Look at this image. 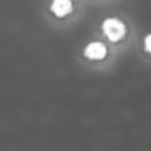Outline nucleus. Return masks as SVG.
<instances>
[{
  "instance_id": "3",
  "label": "nucleus",
  "mask_w": 151,
  "mask_h": 151,
  "mask_svg": "<svg viewBox=\"0 0 151 151\" xmlns=\"http://www.w3.org/2000/svg\"><path fill=\"white\" fill-rule=\"evenodd\" d=\"M50 11L57 18H65L73 11L72 0H52L50 5Z\"/></svg>"
},
{
  "instance_id": "1",
  "label": "nucleus",
  "mask_w": 151,
  "mask_h": 151,
  "mask_svg": "<svg viewBox=\"0 0 151 151\" xmlns=\"http://www.w3.org/2000/svg\"><path fill=\"white\" fill-rule=\"evenodd\" d=\"M100 29L106 40L111 44H120L130 33L127 22L117 15L106 17L100 24Z\"/></svg>"
},
{
  "instance_id": "2",
  "label": "nucleus",
  "mask_w": 151,
  "mask_h": 151,
  "mask_svg": "<svg viewBox=\"0 0 151 151\" xmlns=\"http://www.w3.org/2000/svg\"><path fill=\"white\" fill-rule=\"evenodd\" d=\"M109 54V48L105 42L100 40H94L88 42L84 48V57L91 61L105 60Z\"/></svg>"
},
{
  "instance_id": "4",
  "label": "nucleus",
  "mask_w": 151,
  "mask_h": 151,
  "mask_svg": "<svg viewBox=\"0 0 151 151\" xmlns=\"http://www.w3.org/2000/svg\"><path fill=\"white\" fill-rule=\"evenodd\" d=\"M140 47H142V52L143 54L151 60V31L146 32L140 40Z\"/></svg>"
}]
</instances>
